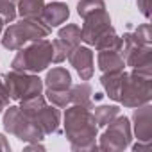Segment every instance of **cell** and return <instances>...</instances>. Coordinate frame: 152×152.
Masks as SVG:
<instances>
[{
  "label": "cell",
  "mask_w": 152,
  "mask_h": 152,
  "mask_svg": "<svg viewBox=\"0 0 152 152\" xmlns=\"http://www.w3.org/2000/svg\"><path fill=\"white\" fill-rule=\"evenodd\" d=\"M97 122L91 109L83 106H70L64 113V132L72 150H99Z\"/></svg>",
  "instance_id": "obj_1"
},
{
  "label": "cell",
  "mask_w": 152,
  "mask_h": 152,
  "mask_svg": "<svg viewBox=\"0 0 152 152\" xmlns=\"http://www.w3.org/2000/svg\"><path fill=\"white\" fill-rule=\"evenodd\" d=\"M54 63V47L52 41L47 38L31 41L29 47L18 48V54L15 56L11 68L16 72H29V73H39L47 70V66Z\"/></svg>",
  "instance_id": "obj_2"
},
{
  "label": "cell",
  "mask_w": 152,
  "mask_h": 152,
  "mask_svg": "<svg viewBox=\"0 0 152 152\" xmlns=\"http://www.w3.org/2000/svg\"><path fill=\"white\" fill-rule=\"evenodd\" d=\"M52 27L41 18H22V22L9 25L2 34V45L7 50H18L27 43L41 38H48Z\"/></svg>",
  "instance_id": "obj_3"
},
{
  "label": "cell",
  "mask_w": 152,
  "mask_h": 152,
  "mask_svg": "<svg viewBox=\"0 0 152 152\" xmlns=\"http://www.w3.org/2000/svg\"><path fill=\"white\" fill-rule=\"evenodd\" d=\"M152 99V75L140 73L136 70L124 72L122 88H120V102L124 107H138L148 104Z\"/></svg>",
  "instance_id": "obj_4"
},
{
  "label": "cell",
  "mask_w": 152,
  "mask_h": 152,
  "mask_svg": "<svg viewBox=\"0 0 152 152\" xmlns=\"http://www.w3.org/2000/svg\"><path fill=\"white\" fill-rule=\"evenodd\" d=\"M4 129L16 136L22 141L32 143V141H41L45 138L43 131L18 107V106H7L4 113Z\"/></svg>",
  "instance_id": "obj_5"
},
{
  "label": "cell",
  "mask_w": 152,
  "mask_h": 152,
  "mask_svg": "<svg viewBox=\"0 0 152 152\" xmlns=\"http://www.w3.org/2000/svg\"><path fill=\"white\" fill-rule=\"evenodd\" d=\"M2 83L13 100L31 99V97L41 95V91H43V81L38 77V73L11 70L4 75Z\"/></svg>",
  "instance_id": "obj_6"
},
{
  "label": "cell",
  "mask_w": 152,
  "mask_h": 152,
  "mask_svg": "<svg viewBox=\"0 0 152 152\" xmlns=\"http://www.w3.org/2000/svg\"><path fill=\"white\" fill-rule=\"evenodd\" d=\"M122 57L125 66H131L140 73L152 75V47L136 41L132 32H125L122 36Z\"/></svg>",
  "instance_id": "obj_7"
},
{
  "label": "cell",
  "mask_w": 152,
  "mask_h": 152,
  "mask_svg": "<svg viewBox=\"0 0 152 152\" xmlns=\"http://www.w3.org/2000/svg\"><path fill=\"white\" fill-rule=\"evenodd\" d=\"M100 136L99 150H107V152H120L131 145L132 131H131V122L127 116H115Z\"/></svg>",
  "instance_id": "obj_8"
},
{
  "label": "cell",
  "mask_w": 152,
  "mask_h": 152,
  "mask_svg": "<svg viewBox=\"0 0 152 152\" xmlns=\"http://www.w3.org/2000/svg\"><path fill=\"white\" fill-rule=\"evenodd\" d=\"M83 41V34H81V27L75 23H68L66 27L59 29L57 38L52 41L54 47V63H63L66 59V56Z\"/></svg>",
  "instance_id": "obj_9"
},
{
  "label": "cell",
  "mask_w": 152,
  "mask_h": 152,
  "mask_svg": "<svg viewBox=\"0 0 152 152\" xmlns=\"http://www.w3.org/2000/svg\"><path fill=\"white\" fill-rule=\"evenodd\" d=\"M83 20H84V23L81 27V34H83V41L88 43V45H93L97 41V38L104 31H107L109 27H113L111 25V18H109V15H107L106 9L97 11V13H93V15L83 18Z\"/></svg>",
  "instance_id": "obj_10"
},
{
  "label": "cell",
  "mask_w": 152,
  "mask_h": 152,
  "mask_svg": "<svg viewBox=\"0 0 152 152\" xmlns=\"http://www.w3.org/2000/svg\"><path fill=\"white\" fill-rule=\"evenodd\" d=\"M66 59L75 68V72L79 73L81 81H90L93 77V52L88 47L77 45L66 56Z\"/></svg>",
  "instance_id": "obj_11"
},
{
  "label": "cell",
  "mask_w": 152,
  "mask_h": 152,
  "mask_svg": "<svg viewBox=\"0 0 152 152\" xmlns=\"http://www.w3.org/2000/svg\"><path fill=\"white\" fill-rule=\"evenodd\" d=\"M132 122H134V134H136L138 141L150 143V140H152V107H150V104L134 107Z\"/></svg>",
  "instance_id": "obj_12"
},
{
  "label": "cell",
  "mask_w": 152,
  "mask_h": 152,
  "mask_svg": "<svg viewBox=\"0 0 152 152\" xmlns=\"http://www.w3.org/2000/svg\"><path fill=\"white\" fill-rule=\"evenodd\" d=\"M41 131L43 134H52L59 131V122H61V113L56 106L45 104L32 118H31Z\"/></svg>",
  "instance_id": "obj_13"
},
{
  "label": "cell",
  "mask_w": 152,
  "mask_h": 152,
  "mask_svg": "<svg viewBox=\"0 0 152 152\" xmlns=\"http://www.w3.org/2000/svg\"><path fill=\"white\" fill-rule=\"evenodd\" d=\"M68 16H70V11L63 2H50L48 6L43 7V13H41V20L50 27H59L68 20Z\"/></svg>",
  "instance_id": "obj_14"
},
{
  "label": "cell",
  "mask_w": 152,
  "mask_h": 152,
  "mask_svg": "<svg viewBox=\"0 0 152 152\" xmlns=\"http://www.w3.org/2000/svg\"><path fill=\"white\" fill-rule=\"evenodd\" d=\"M99 68L100 72H124L125 61L122 57V52L118 50H99Z\"/></svg>",
  "instance_id": "obj_15"
},
{
  "label": "cell",
  "mask_w": 152,
  "mask_h": 152,
  "mask_svg": "<svg viewBox=\"0 0 152 152\" xmlns=\"http://www.w3.org/2000/svg\"><path fill=\"white\" fill-rule=\"evenodd\" d=\"M45 86L50 88V90H68L72 86V75H70V72L66 68L56 66L47 73Z\"/></svg>",
  "instance_id": "obj_16"
},
{
  "label": "cell",
  "mask_w": 152,
  "mask_h": 152,
  "mask_svg": "<svg viewBox=\"0 0 152 152\" xmlns=\"http://www.w3.org/2000/svg\"><path fill=\"white\" fill-rule=\"evenodd\" d=\"M122 79H124V72H104L102 77H100V83H102L107 97L115 102H120Z\"/></svg>",
  "instance_id": "obj_17"
},
{
  "label": "cell",
  "mask_w": 152,
  "mask_h": 152,
  "mask_svg": "<svg viewBox=\"0 0 152 152\" xmlns=\"http://www.w3.org/2000/svg\"><path fill=\"white\" fill-rule=\"evenodd\" d=\"M91 95H93V90H91V86H90L88 83L72 84V86H70V104H75V106H83V107L93 109Z\"/></svg>",
  "instance_id": "obj_18"
},
{
  "label": "cell",
  "mask_w": 152,
  "mask_h": 152,
  "mask_svg": "<svg viewBox=\"0 0 152 152\" xmlns=\"http://www.w3.org/2000/svg\"><path fill=\"white\" fill-rule=\"evenodd\" d=\"M93 45L97 50H118V52H122V38L115 32L113 27L104 31Z\"/></svg>",
  "instance_id": "obj_19"
},
{
  "label": "cell",
  "mask_w": 152,
  "mask_h": 152,
  "mask_svg": "<svg viewBox=\"0 0 152 152\" xmlns=\"http://www.w3.org/2000/svg\"><path fill=\"white\" fill-rule=\"evenodd\" d=\"M45 2L43 0H18V15L22 18H41Z\"/></svg>",
  "instance_id": "obj_20"
},
{
  "label": "cell",
  "mask_w": 152,
  "mask_h": 152,
  "mask_svg": "<svg viewBox=\"0 0 152 152\" xmlns=\"http://www.w3.org/2000/svg\"><path fill=\"white\" fill-rule=\"evenodd\" d=\"M118 115H120V107L118 106H99L93 111V116H95V122H97L99 127H106Z\"/></svg>",
  "instance_id": "obj_21"
},
{
  "label": "cell",
  "mask_w": 152,
  "mask_h": 152,
  "mask_svg": "<svg viewBox=\"0 0 152 152\" xmlns=\"http://www.w3.org/2000/svg\"><path fill=\"white\" fill-rule=\"evenodd\" d=\"M47 100L56 107H68L70 106V88L68 90H50L47 88Z\"/></svg>",
  "instance_id": "obj_22"
},
{
  "label": "cell",
  "mask_w": 152,
  "mask_h": 152,
  "mask_svg": "<svg viewBox=\"0 0 152 152\" xmlns=\"http://www.w3.org/2000/svg\"><path fill=\"white\" fill-rule=\"evenodd\" d=\"M106 9V4L104 0H81V2L77 4V13L81 18H86L97 11H102Z\"/></svg>",
  "instance_id": "obj_23"
},
{
  "label": "cell",
  "mask_w": 152,
  "mask_h": 152,
  "mask_svg": "<svg viewBox=\"0 0 152 152\" xmlns=\"http://www.w3.org/2000/svg\"><path fill=\"white\" fill-rule=\"evenodd\" d=\"M18 0H0V16L6 23H13L18 11Z\"/></svg>",
  "instance_id": "obj_24"
},
{
  "label": "cell",
  "mask_w": 152,
  "mask_h": 152,
  "mask_svg": "<svg viewBox=\"0 0 152 152\" xmlns=\"http://www.w3.org/2000/svg\"><path fill=\"white\" fill-rule=\"evenodd\" d=\"M132 36H134L136 41H140L141 45H150V43H152V34H150V25H148V23L138 25V29L132 32Z\"/></svg>",
  "instance_id": "obj_25"
},
{
  "label": "cell",
  "mask_w": 152,
  "mask_h": 152,
  "mask_svg": "<svg viewBox=\"0 0 152 152\" xmlns=\"http://www.w3.org/2000/svg\"><path fill=\"white\" fill-rule=\"evenodd\" d=\"M9 93H7V90H6V86H4V83H0V113H2L7 106H9Z\"/></svg>",
  "instance_id": "obj_26"
},
{
  "label": "cell",
  "mask_w": 152,
  "mask_h": 152,
  "mask_svg": "<svg viewBox=\"0 0 152 152\" xmlns=\"http://www.w3.org/2000/svg\"><path fill=\"white\" fill-rule=\"evenodd\" d=\"M138 9L145 18H150V0H138Z\"/></svg>",
  "instance_id": "obj_27"
},
{
  "label": "cell",
  "mask_w": 152,
  "mask_h": 152,
  "mask_svg": "<svg viewBox=\"0 0 152 152\" xmlns=\"http://www.w3.org/2000/svg\"><path fill=\"white\" fill-rule=\"evenodd\" d=\"M148 148H150V143H145V141H138V143L132 145V150H136V152H140V150H148Z\"/></svg>",
  "instance_id": "obj_28"
},
{
  "label": "cell",
  "mask_w": 152,
  "mask_h": 152,
  "mask_svg": "<svg viewBox=\"0 0 152 152\" xmlns=\"http://www.w3.org/2000/svg\"><path fill=\"white\" fill-rule=\"evenodd\" d=\"M0 150H11V145L4 134H0Z\"/></svg>",
  "instance_id": "obj_29"
},
{
  "label": "cell",
  "mask_w": 152,
  "mask_h": 152,
  "mask_svg": "<svg viewBox=\"0 0 152 152\" xmlns=\"http://www.w3.org/2000/svg\"><path fill=\"white\" fill-rule=\"evenodd\" d=\"M4 23H6V22L2 20V16H0V34H2V31H4Z\"/></svg>",
  "instance_id": "obj_30"
}]
</instances>
